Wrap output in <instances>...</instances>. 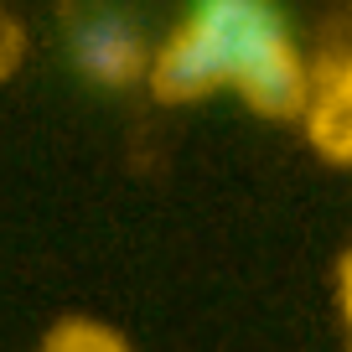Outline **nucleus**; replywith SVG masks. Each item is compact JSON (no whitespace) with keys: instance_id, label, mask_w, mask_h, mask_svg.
<instances>
[{"instance_id":"obj_1","label":"nucleus","mask_w":352,"mask_h":352,"mask_svg":"<svg viewBox=\"0 0 352 352\" xmlns=\"http://www.w3.org/2000/svg\"><path fill=\"white\" fill-rule=\"evenodd\" d=\"M145 83L161 104L239 94L270 120H296L311 104V78L275 0H197L151 52Z\"/></svg>"},{"instance_id":"obj_2","label":"nucleus","mask_w":352,"mask_h":352,"mask_svg":"<svg viewBox=\"0 0 352 352\" xmlns=\"http://www.w3.org/2000/svg\"><path fill=\"white\" fill-rule=\"evenodd\" d=\"M78 63H83L88 78L120 88L130 78H145L151 73V52L140 47V36L120 21H94L78 32Z\"/></svg>"},{"instance_id":"obj_3","label":"nucleus","mask_w":352,"mask_h":352,"mask_svg":"<svg viewBox=\"0 0 352 352\" xmlns=\"http://www.w3.org/2000/svg\"><path fill=\"white\" fill-rule=\"evenodd\" d=\"M306 130H311V145L331 161H352V57L337 67L321 94H311L306 104Z\"/></svg>"},{"instance_id":"obj_4","label":"nucleus","mask_w":352,"mask_h":352,"mask_svg":"<svg viewBox=\"0 0 352 352\" xmlns=\"http://www.w3.org/2000/svg\"><path fill=\"white\" fill-rule=\"evenodd\" d=\"M47 352H124L120 337L104 327H88V321H67L47 337Z\"/></svg>"},{"instance_id":"obj_5","label":"nucleus","mask_w":352,"mask_h":352,"mask_svg":"<svg viewBox=\"0 0 352 352\" xmlns=\"http://www.w3.org/2000/svg\"><path fill=\"white\" fill-rule=\"evenodd\" d=\"M337 290H342V316H347V331H352V254L337 270Z\"/></svg>"},{"instance_id":"obj_6","label":"nucleus","mask_w":352,"mask_h":352,"mask_svg":"<svg viewBox=\"0 0 352 352\" xmlns=\"http://www.w3.org/2000/svg\"><path fill=\"white\" fill-rule=\"evenodd\" d=\"M6 47H11V36H6V26H0V52H6Z\"/></svg>"}]
</instances>
